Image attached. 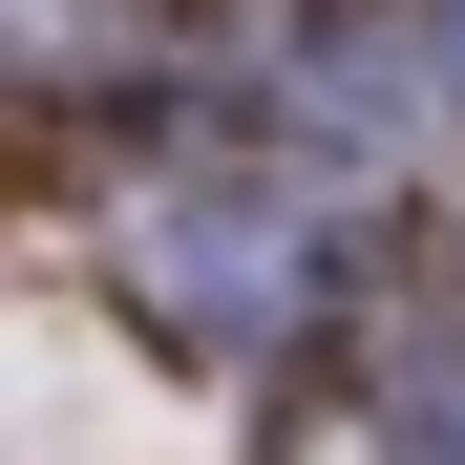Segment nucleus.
Wrapping results in <instances>:
<instances>
[{"instance_id": "f03ea898", "label": "nucleus", "mask_w": 465, "mask_h": 465, "mask_svg": "<svg viewBox=\"0 0 465 465\" xmlns=\"http://www.w3.org/2000/svg\"><path fill=\"white\" fill-rule=\"evenodd\" d=\"M402 465H465V339L402 360Z\"/></svg>"}, {"instance_id": "f257e3e1", "label": "nucleus", "mask_w": 465, "mask_h": 465, "mask_svg": "<svg viewBox=\"0 0 465 465\" xmlns=\"http://www.w3.org/2000/svg\"><path fill=\"white\" fill-rule=\"evenodd\" d=\"M127 254H148V296H170L191 339H275V318H296V275H318V232H296L275 191H148Z\"/></svg>"}, {"instance_id": "7ed1b4c3", "label": "nucleus", "mask_w": 465, "mask_h": 465, "mask_svg": "<svg viewBox=\"0 0 465 465\" xmlns=\"http://www.w3.org/2000/svg\"><path fill=\"white\" fill-rule=\"evenodd\" d=\"M444 22H465V0H444Z\"/></svg>"}]
</instances>
